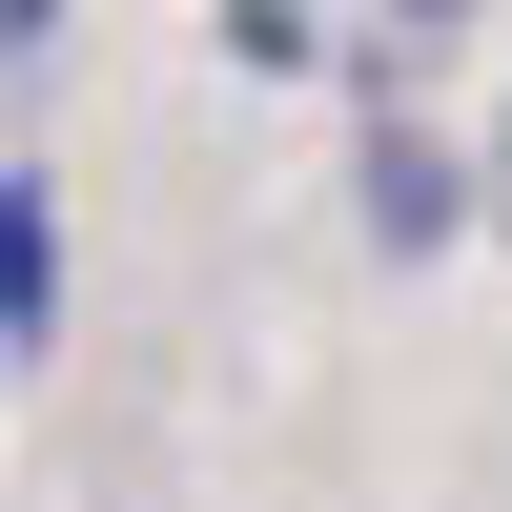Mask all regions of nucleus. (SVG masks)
I'll use <instances>...</instances> for the list:
<instances>
[{
	"mask_svg": "<svg viewBox=\"0 0 512 512\" xmlns=\"http://www.w3.org/2000/svg\"><path fill=\"white\" fill-rule=\"evenodd\" d=\"M0 349H62V205H41V164H0Z\"/></svg>",
	"mask_w": 512,
	"mask_h": 512,
	"instance_id": "f257e3e1",
	"label": "nucleus"
},
{
	"mask_svg": "<svg viewBox=\"0 0 512 512\" xmlns=\"http://www.w3.org/2000/svg\"><path fill=\"white\" fill-rule=\"evenodd\" d=\"M451 226H472V164H451V144H410V123H390V144H369V246H390V267H431Z\"/></svg>",
	"mask_w": 512,
	"mask_h": 512,
	"instance_id": "f03ea898",
	"label": "nucleus"
},
{
	"mask_svg": "<svg viewBox=\"0 0 512 512\" xmlns=\"http://www.w3.org/2000/svg\"><path fill=\"white\" fill-rule=\"evenodd\" d=\"M226 62H246V82H308V62H328V21H308V0H246V21H226Z\"/></svg>",
	"mask_w": 512,
	"mask_h": 512,
	"instance_id": "7ed1b4c3",
	"label": "nucleus"
},
{
	"mask_svg": "<svg viewBox=\"0 0 512 512\" xmlns=\"http://www.w3.org/2000/svg\"><path fill=\"white\" fill-rule=\"evenodd\" d=\"M451 21H472V0H369V82H390V62H431Z\"/></svg>",
	"mask_w": 512,
	"mask_h": 512,
	"instance_id": "20e7f679",
	"label": "nucleus"
},
{
	"mask_svg": "<svg viewBox=\"0 0 512 512\" xmlns=\"http://www.w3.org/2000/svg\"><path fill=\"white\" fill-rule=\"evenodd\" d=\"M41 41H62V0H0V62H41Z\"/></svg>",
	"mask_w": 512,
	"mask_h": 512,
	"instance_id": "39448f33",
	"label": "nucleus"
},
{
	"mask_svg": "<svg viewBox=\"0 0 512 512\" xmlns=\"http://www.w3.org/2000/svg\"><path fill=\"white\" fill-rule=\"evenodd\" d=\"M472 226H512V123H492V164H472Z\"/></svg>",
	"mask_w": 512,
	"mask_h": 512,
	"instance_id": "423d86ee",
	"label": "nucleus"
}]
</instances>
